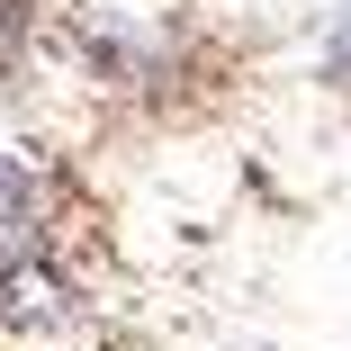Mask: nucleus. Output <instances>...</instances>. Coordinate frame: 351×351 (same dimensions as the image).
Masks as SVG:
<instances>
[{
	"instance_id": "f257e3e1",
	"label": "nucleus",
	"mask_w": 351,
	"mask_h": 351,
	"mask_svg": "<svg viewBox=\"0 0 351 351\" xmlns=\"http://www.w3.org/2000/svg\"><path fill=\"white\" fill-rule=\"evenodd\" d=\"M63 252V180L36 154H0V270Z\"/></svg>"
},
{
	"instance_id": "f03ea898",
	"label": "nucleus",
	"mask_w": 351,
	"mask_h": 351,
	"mask_svg": "<svg viewBox=\"0 0 351 351\" xmlns=\"http://www.w3.org/2000/svg\"><path fill=\"white\" fill-rule=\"evenodd\" d=\"M315 82L351 90V0H333V19H324V36H315Z\"/></svg>"
}]
</instances>
